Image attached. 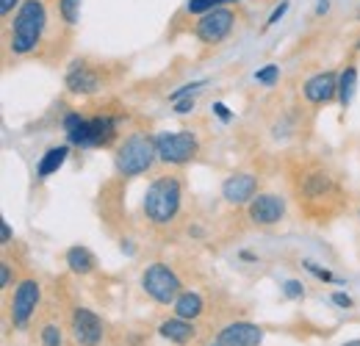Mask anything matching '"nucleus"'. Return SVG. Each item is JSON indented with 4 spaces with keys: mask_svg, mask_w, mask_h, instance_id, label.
<instances>
[{
    "mask_svg": "<svg viewBox=\"0 0 360 346\" xmlns=\"http://www.w3.org/2000/svg\"><path fill=\"white\" fill-rule=\"evenodd\" d=\"M158 335L161 338H167L169 344H178V346H186L191 344L194 338H197V330H194V324L191 321H186V319H167V321H161V327H158Z\"/></svg>",
    "mask_w": 360,
    "mask_h": 346,
    "instance_id": "obj_14",
    "label": "nucleus"
},
{
    "mask_svg": "<svg viewBox=\"0 0 360 346\" xmlns=\"http://www.w3.org/2000/svg\"><path fill=\"white\" fill-rule=\"evenodd\" d=\"M330 186H333L330 177L321 172L308 174V177H305V194H308V197H321L324 191H330Z\"/></svg>",
    "mask_w": 360,
    "mask_h": 346,
    "instance_id": "obj_20",
    "label": "nucleus"
},
{
    "mask_svg": "<svg viewBox=\"0 0 360 346\" xmlns=\"http://www.w3.org/2000/svg\"><path fill=\"white\" fill-rule=\"evenodd\" d=\"M222 346H261L264 344V330L258 324H250V321H233L222 327L219 338Z\"/></svg>",
    "mask_w": 360,
    "mask_h": 346,
    "instance_id": "obj_12",
    "label": "nucleus"
},
{
    "mask_svg": "<svg viewBox=\"0 0 360 346\" xmlns=\"http://www.w3.org/2000/svg\"><path fill=\"white\" fill-rule=\"evenodd\" d=\"M283 294H285L288 300H302V297H305V286H302L300 280H285V283H283Z\"/></svg>",
    "mask_w": 360,
    "mask_h": 346,
    "instance_id": "obj_25",
    "label": "nucleus"
},
{
    "mask_svg": "<svg viewBox=\"0 0 360 346\" xmlns=\"http://www.w3.org/2000/svg\"><path fill=\"white\" fill-rule=\"evenodd\" d=\"M17 3H20V0H0V14H3V17L11 14V8H14Z\"/></svg>",
    "mask_w": 360,
    "mask_h": 346,
    "instance_id": "obj_34",
    "label": "nucleus"
},
{
    "mask_svg": "<svg viewBox=\"0 0 360 346\" xmlns=\"http://www.w3.org/2000/svg\"><path fill=\"white\" fill-rule=\"evenodd\" d=\"M227 3H233V0H188L186 11L188 14H208V11H214L219 6H227Z\"/></svg>",
    "mask_w": 360,
    "mask_h": 346,
    "instance_id": "obj_21",
    "label": "nucleus"
},
{
    "mask_svg": "<svg viewBox=\"0 0 360 346\" xmlns=\"http://www.w3.org/2000/svg\"><path fill=\"white\" fill-rule=\"evenodd\" d=\"M247 214H250V222L271 227V224H277L280 219L285 217V200H283L280 194H258V197L250 203Z\"/></svg>",
    "mask_w": 360,
    "mask_h": 346,
    "instance_id": "obj_10",
    "label": "nucleus"
},
{
    "mask_svg": "<svg viewBox=\"0 0 360 346\" xmlns=\"http://www.w3.org/2000/svg\"><path fill=\"white\" fill-rule=\"evenodd\" d=\"M180 200H183V188L175 177H169V174L155 177L144 191V203H141L144 217L153 224H169L178 217Z\"/></svg>",
    "mask_w": 360,
    "mask_h": 346,
    "instance_id": "obj_2",
    "label": "nucleus"
},
{
    "mask_svg": "<svg viewBox=\"0 0 360 346\" xmlns=\"http://www.w3.org/2000/svg\"><path fill=\"white\" fill-rule=\"evenodd\" d=\"M202 310H205V302L197 291H180V297L175 300V316L186 319V321H194L202 316Z\"/></svg>",
    "mask_w": 360,
    "mask_h": 346,
    "instance_id": "obj_16",
    "label": "nucleus"
},
{
    "mask_svg": "<svg viewBox=\"0 0 360 346\" xmlns=\"http://www.w3.org/2000/svg\"><path fill=\"white\" fill-rule=\"evenodd\" d=\"M302 266H305V269H308L314 277L324 280V283H338V280H335V277H333L327 269H321V266H319V263H314V260H302Z\"/></svg>",
    "mask_w": 360,
    "mask_h": 346,
    "instance_id": "obj_27",
    "label": "nucleus"
},
{
    "mask_svg": "<svg viewBox=\"0 0 360 346\" xmlns=\"http://www.w3.org/2000/svg\"><path fill=\"white\" fill-rule=\"evenodd\" d=\"M67 89L75 94H94L100 89V78L86 64H72V70L67 72Z\"/></svg>",
    "mask_w": 360,
    "mask_h": 346,
    "instance_id": "obj_15",
    "label": "nucleus"
},
{
    "mask_svg": "<svg viewBox=\"0 0 360 346\" xmlns=\"http://www.w3.org/2000/svg\"><path fill=\"white\" fill-rule=\"evenodd\" d=\"M327 11H330V0H319V3H316V14L324 17Z\"/></svg>",
    "mask_w": 360,
    "mask_h": 346,
    "instance_id": "obj_35",
    "label": "nucleus"
},
{
    "mask_svg": "<svg viewBox=\"0 0 360 346\" xmlns=\"http://www.w3.org/2000/svg\"><path fill=\"white\" fill-rule=\"evenodd\" d=\"M155 161H158L155 139H150L147 133H134V136H128V139L117 147V155H114L117 172L122 174V177L144 174Z\"/></svg>",
    "mask_w": 360,
    "mask_h": 346,
    "instance_id": "obj_3",
    "label": "nucleus"
},
{
    "mask_svg": "<svg viewBox=\"0 0 360 346\" xmlns=\"http://www.w3.org/2000/svg\"><path fill=\"white\" fill-rule=\"evenodd\" d=\"M39 297H42V288L37 280H22L17 288H14V297H11V324L17 330H25L37 305H39Z\"/></svg>",
    "mask_w": 360,
    "mask_h": 346,
    "instance_id": "obj_8",
    "label": "nucleus"
},
{
    "mask_svg": "<svg viewBox=\"0 0 360 346\" xmlns=\"http://www.w3.org/2000/svg\"><path fill=\"white\" fill-rule=\"evenodd\" d=\"M67 155H70V147H67V144H61V147H50L45 155H42L39 167H37V177H39V180H47L50 174H56L61 167H64Z\"/></svg>",
    "mask_w": 360,
    "mask_h": 346,
    "instance_id": "obj_17",
    "label": "nucleus"
},
{
    "mask_svg": "<svg viewBox=\"0 0 360 346\" xmlns=\"http://www.w3.org/2000/svg\"><path fill=\"white\" fill-rule=\"evenodd\" d=\"M64 130H67L70 144H75V147H103L117 136V120H111V117L86 120L78 111H72L64 117Z\"/></svg>",
    "mask_w": 360,
    "mask_h": 346,
    "instance_id": "obj_4",
    "label": "nucleus"
},
{
    "mask_svg": "<svg viewBox=\"0 0 360 346\" xmlns=\"http://www.w3.org/2000/svg\"><path fill=\"white\" fill-rule=\"evenodd\" d=\"M277 78H280V67H277V64H266V67H261V70L255 72V81L264 84V86H274Z\"/></svg>",
    "mask_w": 360,
    "mask_h": 346,
    "instance_id": "obj_23",
    "label": "nucleus"
},
{
    "mask_svg": "<svg viewBox=\"0 0 360 346\" xmlns=\"http://www.w3.org/2000/svg\"><path fill=\"white\" fill-rule=\"evenodd\" d=\"M255 191H258V177L247 172L230 174L225 183H222V197H225L230 205H247L255 200Z\"/></svg>",
    "mask_w": 360,
    "mask_h": 346,
    "instance_id": "obj_11",
    "label": "nucleus"
},
{
    "mask_svg": "<svg viewBox=\"0 0 360 346\" xmlns=\"http://www.w3.org/2000/svg\"><path fill=\"white\" fill-rule=\"evenodd\" d=\"M58 8H61V17H64V23H70V25H75V23H78L81 0H58Z\"/></svg>",
    "mask_w": 360,
    "mask_h": 346,
    "instance_id": "obj_22",
    "label": "nucleus"
},
{
    "mask_svg": "<svg viewBox=\"0 0 360 346\" xmlns=\"http://www.w3.org/2000/svg\"><path fill=\"white\" fill-rule=\"evenodd\" d=\"M333 302L338 305V307H344V310H349V307H352V297H349V294H344V291H335V294H333Z\"/></svg>",
    "mask_w": 360,
    "mask_h": 346,
    "instance_id": "obj_31",
    "label": "nucleus"
},
{
    "mask_svg": "<svg viewBox=\"0 0 360 346\" xmlns=\"http://www.w3.org/2000/svg\"><path fill=\"white\" fill-rule=\"evenodd\" d=\"M155 153H158V161L164 164H188L194 155H197V139L191 130H164V133H155Z\"/></svg>",
    "mask_w": 360,
    "mask_h": 346,
    "instance_id": "obj_6",
    "label": "nucleus"
},
{
    "mask_svg": "<svg viewBox=\"0 0 360 346\" xmlns=\"http://www.w3.org/2000/svg\"><path fill=\"white\" fill-rule=\"evenodd\" d=\"M0 286H3V288H11V266H8L6 260L0 263Z\"/></svg>",
    "mask_w": 360,
    "mask_h": 346,
    "instance_id": "obj_32",
    "label": "nucleus"
},
{
    "mask_svg": "<svg viewBox=\"0 0 360 346\" xmlns=\"http://www.w3.org/2000/svg\"><path fill=\"white\" fill-rule=\"evenodd\" d=\"M302 94H305V100L314 103V105H324V103L335 100V97H338V75L330 72V70H327V72H319V75L305 81Z\"/></svg>",
    "mask_w": 360,
    "mask_h": 346,
    "instance_id": "obj_13",
    "label": "nucleus"
},
{
    "mask_svg": "<svg viewBox=\"0 0 360 346\" xmlns=\"http://www.w3.org/2000/svg\"><path fill=\"white\" fill-rule=\"evenodd\" d=\"M47 25V11L42 0H22L11 25H8V50L14 56H28L37 50Z\"/></svg>",
    "mask_w": 360,
    "mask_h": 346,
    "instance_id": "obj_1",
    "label": "nucleus"
},
{
    "mask_svg": "<svg viewBox=\"0 0 360 346\" xmlns=\"http://www.w3.org/2000/svg\"><path fill=\"white\" fill-rule=\"evenodd\" d=\"M202 86H205V81L186 84V86H180L178 91H172V94H169V100H172V103H178V100H183V97H194V91H200Z\"/></svg>",
    "mask_w": 360,
    "mask_h": 346,
    "instance_id": "obj_26",
    "label": "nucleus"
},
{
    "mask_svg": "<svg viewBox=\"0 0 360 346\" xmlns=\"http://www.w3.org/2000/svg\"><path fill=\"white\" fill-rule=\"evenodd\" d=\"M61 344H64L61 327L58 324H45L42 327V346H61Z\"/></svg>",
    "mask_w": 360,
    "mask_h": 346,
    "instance_id": "obj_24",
    "label": "nucleus"
},
{
    "mask_svg": "<svg viewBox=\"0 0 360 346\" xmlns=\"http://www.w3.org/2000/svg\"><path fill=\"white\" fill-rule=\"evenodd\" d=\"M233 25H236V11L219 6V8H214V11H208V14L200 17V23L194 25V34H197L200 42L219 44L222 39L230 37Z\"/></svg>",
    "mask_w": 360,
    "mask_h": 346,
    "instance_id": "obj_7",
    "label": "nucleus"
},
{
    "mask_svg": "<svg viewBox=\"0 0 360 346\" xmlns=\"http://www.w3.org/2000/svg\"><path fill=\"white\" fill-rule=\"evenodd\" d=\"M141 288L150 300H155L158 305H175L180 297L183 286H180L178 274L167 266V263H150L141 274Z\"/></svg>",
    "mask_w": 360,
    "mask_h": 346,
    "instance_id": "obj_5",
    "label": "nucleus"
},
{
    "mask_svg": "<svg viewBox=\"0 0 360 346\" xmlns=\"http://www.w3.org/2000/svg\"><path fill=\"white\" fill-rule=\"evenodd\" d=\"M355 50H360V39H358V44H355Z\"/></svg>",
    "mask_w": 360,
    "mask_h": 346,
    "instance_id": "obj_37",
    "label": "nucleus"
},
{
    "mask_svg": "<svg viewBox=\"0 0 360 346\" xmlns=\"http://www.w3.org/2000/svg\"><path fill=\"white\" fill-rule=\"evenodd\" d=\"M72 338L81 346H97L103 341V321L89 307L72 310Z\"/></svg>",
    "mask_w": 360,
    "mask_h": 346,
    "instance_id": "obj_9",
    "label": "nucleus"
},
{
    "mask_svg": "<svg viewBox=\"0 0 360 346\" xmlns=\"http://www.w3.org/2000/svg\"><path fill=\"white\" fill-rule=\"evenodd\" d=\"M0 238H3V244H8V241H11V227H8V222H6V219L0 222Z\"/></svg>",
    "mask_w": 360,
    "mask_h": 346,
    "instance_id": "obj_33",
    "label": "nucleus"
},
{
    "mask_svg": "<svg viewBox=\"0 0 360 346\" xmlns=\"http://www.w3.org/2000/svg\"><path fill=\"white\" fill-rule=\"evenodd\" d=\"M355 91H358V67L347 64V70L338 75V103L344 108H349L355 100Z\"/></svg>",
    "mask_w": 360,
    "mask_h": 346,
    "instance_id": "obj_18",
    "label": "nucleus"
},
{
    "mask_svg": "<svg viewBox=\"0 0 360 346\" xmlns=\"http://www.w3.org/2000/svg\"><path fill=\"white\" fill-rule=\"evenodd\" d=\"M344 346H360V341H349V344H344Z\"/></svg>",
    "mask_w": 360,
    "mask_h": 346,
    "instance_id": "obj_36",
    "label": "nucleus"
},
{
    "mask_svg": "<svg viewBox=\"0 0 360 346\" xmlns=\"http://www.w3.org/2000/svg\"><path fill=\"white\" fill-rule=\"evenodd\" d=\"M194 111V97H183L175 103V114H191Z\"/></svg>",
    "mask_w": 360,
    "mask_h": 346,
    "instance_id": "obj_29",
    "label": "nucleus"
},
{
    "mask_svg": "<svg viewBox=\"0 0 360 346\" xmlns=\"http://www.w3.org/2000/svg\"><path fill=\"white\" fill-rule=\"evenodd\" d=\"M67 266H70V271L72 274H91L94 271V266H97V260L91 255L86 247H70L67 250Z\"/></svg>",
    "mask_w": 360,
    "mask_h": 346,
    "instance_id": "obj_19",
    "label": "nucleus"
},
{
    "mask_svg": "<svg viewBox=\"0 0 360 346\" xmlns=\"http://www.w3.org/2000/svg\"><path fill=\"white\" fill-rule=\"evenodd\" d=\"M211 111H214L222 122H230V120H233V114H230V108H227L225 103H214V105H211Z\"/></svg>",
    "mask_w": 360,
    "mask_h": 346,
    "instance_id": "obj_30",
    "label": "nucleus"
},
{
    "mask_svg": "<svg viewBox=\"0 0 360 346\" xmlns=\"http://www.w3.org/2000/svg\"><path fill=\"white\" fill-rule=\"evenodd\" d=\"M288 11V0H280V6H274V11L269 14V20H266V25H277L280 20H283V14Z\"/></svg>",
    "mask_w": 360,
    "mask_h": 346,
    "instance_id": "obj_28",
    "label": "nucleus"
},
{
    "mask_svg": "<svg viewBox=\"0 0 360 346\" xmlns=\"http://www.w3.org/2000/svg\"><path fill=\"white\" fill-rule=\"evenodd\" d=\"M211 346H222V344H219V341H217V344H211Z\"/></svg>",
    "mask_w": 360,
    "mask_h": 346,
    "instance_id": "obj_38",
    "label": "nucleus"
}]
</instances>
